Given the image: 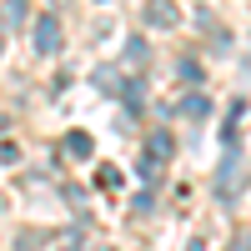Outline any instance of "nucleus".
<instances>
[{
  "mask_svg": "<svg viewBox=\"0 0 251 251\" xmlns=\"http://www.w3.org/2000/svg\"><path fill=\"white\" fill-rule=\"evenodd\" d=\"M35 50H60V25L55 20H40L35 25Z\"/></svg>",
  "mask_w": 251,
  "mask_h": 251,
  "instance_id": "1",
  "label": "nucleus"
},
{
  "mask_svg": "<svg viewBox=\"0 0 251 251\" xmlns=\"http://www.w3.org/2000/svg\"><path fill=\"white\" fill-rule=\"evenodd\" d=\"M146 15H151L156 25H171V20H176V10H166V5H151V10H146Z\"/></svg>",
  "mask_w": 251,
  "mask_h": 251,
  "instance_id": "2",
  "label": "nucleus"
}]
</instances>
